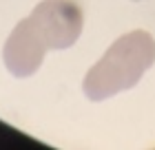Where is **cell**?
I'll use <instances>...</instances> for the list:
<instances>
[{
	"mask_svg": "<svg viewBox=\"0 0 155 150\" xmlns=\"http://www.w3.org/2000/svg\"><path fill=\"white\" fill-rule=\"evenodd\" d=\"M155 62V38L149 31H129L107 49V53L87 71L82 91L91 102L133 88Z\"/></svg>",
	"mask_w": 155,
	"mask_h": 150,
	"instance_id": "6da1fadb",
	"label": "cell"
},
{
	"mask_svg": "<svg viewBox=\"0 0 155 150\" xmlns=\"http://www.w3.org/2000/svg\"><path fill=\"white\" fill-rule=\"evenodd\" d=\"M29 20L47 49L73 46L84 27L82 7L75 0H42Z\"/></svg>",
	"mask_w": 155,
	"mask_h": 150,
	"instance_id": "7a4b0ae2",
	"label": "cell"
},
{
	"mask_svg": "<svg viewBox=\"0 0 155 150\" xmlns=\"http://www.w3.org/2000/svg\"><path fill=\"white\" fill-rule=\"evenodd\" d=\"M47 51L49 49L40 40L38 31L33 29L31 20L25 18L16 24V29L11 31V35L5 42V49H2L5 66L16 77H29L38 71Z\"/></svg>",
	"mask_w": 155,
	"mask_h": 150,
	"instance_id": "3957f363",
	"label": "cell"
}]
</instances>
